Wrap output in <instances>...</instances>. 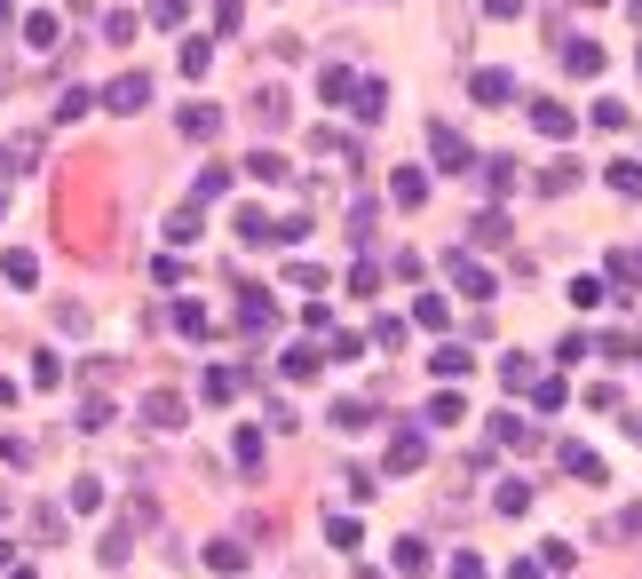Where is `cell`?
Wrapping results in <instances>:
<instances>
[{
    "instance_id": "cell-15",
    "label": "cell",
    "mask_w": 642,
    "mask_h": 579,
    "mask_svg": "<svg viewBox=\"0 0 642 579\" xmlns=\"http://www.w3.org/2000/svg\"><path fill=\"white\" fill-rule=\"evenodd\" d=\"M389 199H397V207H421V199H428V175H421V167H397Z\"/></svg>"
},
{
    "instance_id": "cell-16",
    "label": "cell",
    "mask_w": 642,
    "mask_h": 579,
    "mask_svg": "<svg viewBox=\"0 0 642 579\" xmlns=\"http://www.w3.org/2000/svg\"><path fill=\"white\" fill-rule=\"evenodd\" d=\"M254 119H262V127H286V119H294L286 88H262V96H254Z\"/></svg>"
},
{
    "instance_id": "cell-42",
    "label": "cell",
    "mask_w": 642,
    "mask_h": 579,
    "mask_svg": "<svg viewBox=\"0 0 642 579\" xmlns=\"http://www.w3.org/2000/svg\"><path fill=\"white\" fill-rule=\"evenodd\" d=\"M428 421H468V405H460V397L444 389V397H428Z\"/></svg>"
},
{
    "instance_id": "cell-4",
    "label": "cell",
    "mask_w": 642,
    "mask_h": 579,
    "mask_svg": "<svg viewBox=\"0 0 642 579\" xmlns=\"http://www.w3.org/2000/svg\"><path fill=\"white\" fill-rule=\"evenodd\" d=\"M143 429H183V397L175 389H151L143 397Z\"/></svg>"
},
{
    "instance_id": "cell-19",
    "label": "cell",
    "mask_w": 642,
    "mask_h": 579,
    "mask_svg": "<svg viewBox=\"0 0 642 579\" xmlns=\"http://www.w3.org/2000/svg\"><path fill=\"white\" fill-rule=\"evenodd\" d=\"M532 127L547 143H563V135H571V112H563V104H532Z\"/></svg>"
},
{
    "instance_id": "cell-37",
    "label": "cell",
    "mask_w": 642,
    "mask_h": 579,
    "mask_svg": "<svg viewBox=\"0 0 642 579\" xmlns=\"http://www.w3.org/2000/svg\"><path fill=\"white\" fill-rule=\"evenodd\" d=\"M539 564H547V572H571V564H579V548H571V540H547V548H539Z\"/></svg>"
},
{
    "instance_id": "cell-34",
    "label": "cell",
    "mask_w": 642,
    "mask_h": 579,
    "mask_svg": "<svg viewBox=\"0 0 642 579\" xmlns=\"http://www.w3.org/2000/svg\"><path fill=\"white\" fill-rule=\"evenodd\" d=\"M207 64H214V40H183V72L207 80Z\"/></svg>"
},
{
    "instance_id": "cell-48",
    "label": "cell",
    "mask_w": 642,
    "mask_h": 579,
    "mask_svg": "<svg viewBox=\"0 0 642 579\" xmlns=\"http://www.w3.org/2000/svg\"><path fill=\"white\" fill-rule=\"evenodd\" d=\"M484 16H524V0H484Z\"/></svg>"
},
{
    "instance_id": "cell-52",
    "label": "cell",
    "mask_w": 642,
    "mask_h": 579,
    "mask_svg": "<svg viewBox=\"0 0 642 579\" xmlns=\"http://www.w3.org/2000/svg\"><path fill=\"white\" fill-rule=\"evenodd\" d=\"M635 16H642V0H635Z\"/></svg>"
},
{
    "instance_id": "cell-17",
    "label": "cell",
    "mask_w": 642,
    "mask_h": 579,
    "mask_svg": "<svg viewBox=\"0 0 642 579\" xmlns=\"http://www.w3.org/2000/svg\"><path fill=\"white\" fill-rule=\"evenodd\" d=\"M468 238H476V246H508V215H500V207H484V215L468 223Z\"/></svg>"
},
{
    "instance_id": "cell-26",
    "label": "cell",
    "mask_w": 642,
    "mask_h": 579,
    "mask_svg": "<svg viewBox=\"0 0 642 579\" xmlns=\"http://www.w3.org/2000/svg\"><path fill=\"white\" fill-rule=\"evenodd\" d=\"M32 540H40V548H56V540H64V516H56V508H48V500H40V508H32Z\"/></svg>"
},
{
    "instance_id": "cell-11",
    "label": "cell",
    "mask_w": 642,
    "mask_h": 579,
    "mask_svg": "<svg viewBox=\"0 0 642 579\" xmlns=\"http://www.w3.org/2000/svg\"><path fill=\"white\" fill-rule=\"evenodd\" d=\"M563 64H571L579 80H595V72H603V40H571V48H563Z\"/></svg>"
},
{
    "instance_id": "cell-49",
    "label": "cell",
    "mask_w": 642,
    "mask_h": 579,
    "mask_svg": "<svg viewBox=\"0 0 642 579\" xmlns=\"http://www.w3.org/2000/svg\"><path fill=\"white\" fill-rule=\"evenodd\" d=\"M0 88H8V56H0Z\"/></svg>"
},
{
    "instance_id": "cell-8",
    "label": "cell",
    "mask_w": 642,
    "mask_h": 579,
    "mask_svg": "<svg viewBox=\"0 0 642 579\" xmlns=\"http://www.w3.org/2000/svg\"><path fill=\"white\" fill-rule=\"evenodd\" d=\"M349 112H357V119H381V112H389V80H357Z\"/></svg>"
},
{
    "instance_id": "cell-45",
    "label": "cell",
    "mask_w": 642,
    "mask_h": 579,
    "mask_svg": "<svg viewBox=\"0 0 642 579\" xmlns=\"http://www.w3.org/2000/svg\"><path fill=\"white\" fill-rule=\"evenodd\" d=\"M452 579H492V572H484V556H468V548H460V556H452Z\"/></svg>"
},
{
    "instance_id": "cell-35",
    "label": "cell",
    "mask_w": 642,
    "mask_h": 579,
    "mask_svg": "<svg viewBox=\"0 0 642 579\" xmlns=\"http://www.w3.org/2000/svg\"><path fill=\"white\" fill-rule=\"evenodd\" d=\"M444 318H452V302H444V294H421V302H413V326H444Z\"/></svg>"
},
{
    "instance_id": "cell-7",
    "label": "cell",
    "mask_w": 642,
    "mask_h": 579,
    "mask_svg": "<svg viewBox=\"0 0 642 579\" xmlns=\"http://www.w3.org/2000/svg\"><path fill=\"white\" fill-rule=\"evenodd\" d=\"M0 270H8V286H40V254H32V246H8Z\"/></svg>"
},
{
    "instance_id": "cell-32",
    "label": "cell",
    "mask_w": 642,
    "mask_h": 579,
    "mask_svg": "<svg viewBox=\"0 0 642 579\" xmlns=\"http://www.w3.org/2000/svg\"><path fill=\"white\" fill-rule=\"evenodd\" d=\"M72 508L96 516V508H104V476H80V484H72Z\"/></svg>"
},
{
    "instance_id": "cell-13",
    "label": "cell",
    "mask_w": 642,
    "mask_h": 579,
    "mask_svg": "<svg viewBox=\"0 0 642 579\" xmlns=\"http://www.w3.org/2000/svg\"><path fill=\"white\" fill-rule=\"evenodd\" d=\"M476 175H484V191H492V199H508V191H516V159H476Z\"/></svg>"
},
{
    "instance_id": "cell-30",
    "label": "cell",
    "mask_w": 642,
    "mask_h": 579,
    "mask_svg": "<svg viewBox=\"0 0 642 579\" xmlns=\"http://www.w3.org/2000/svg\"><path fill=\"white\" fill-rule=\"evenodd\" d=\"M571 183H579V167H571V159H555V167H547V175H539V191H547V199H563V191H571Z\"/></svg>"
},
{
    "instance_id": "cell-41",
    "label": "cell",
    "mask_w": 642,
    "mask_h": 579,
    "mask_svg": "<svg viewBox=\"0 0 642 579\" xmlns=\"http://www.w3.org/2000/svg\"><path fill=\"white\" fill-rule=\"evenodd\" d=\"M32 381H40V389H56V381H64V357H48V349H40V357H32Z\"/></svg>"
},
{
    "instance_id": "cell-36",
    "label": "cell",
    "mask_w": 642,
    "mask_h": 579,
    "mask_svg": "<svg viewBox=\"0 0 642 579\" xmlns=\"http://www.w3.org/2000/svg\"><path fill=\"white\" fill-rule=\"evenodd\" d=\"M175 334H191V342H207V310H199V302H183V310H175Z\"/></svg>"
},
{
    "instance_id": "cell-12",
    "label": "cell",
    "mask_w": 642,
    "mask_h": 579,
    "mask_svg": "<svg viewBox=\"0 0 642 579\" xmlns=\"http://www.w3.org/2000/svg\"><path fill=\"white\" fill-rule=\"evenodd\" d=\"M468 96H476V104H508V96H516V80H508V72H476V80H468Z\"/></svg>"
},
{
    "instance_id": "cell-43",
    "label": "cell",
    "mask_w": 642,
    "mask_h": 579,
    "mask_svg": "<svg viewBox=\"0 0 642 579\" xmlns=\"http://www.w3.org/2000/svg\"><path fill=\"white\" fill-rule=\"evenodd\" d=\"M532 508V484H500V516H524Z\"/></svg>"
},
{
    "instance_id": "cell-20",
    "label": "cell",
    "mask_w": 642,
    "mask_h": 579,
    "mask_svg": "<svg viewBox=\"0 0 642 579\" xmlns=\"http://www.w3.org/2000/svg\"><path fill=\"white\" fill-rule=\"evenodd\" d=\"M183 135H191V143L222 135V112H214V104H191V112H183Z\"/></svg>"
},
{
    "instance_id": "cell-33",
    "label": "cell",
    "mask_w": 642,
    "mask_h": 579,
    "mask_svg": "<svg viewBox=\"0 0 642 579\" xmlns=\"http://www.w3.org/2000/svg\"><path fill=\"white\" fill-rule=\"evenodd\" d=\"M325 540H333V548H341V556H349V548H357V540H365V532H357V516H341V508H333V524H325Z\"/></svg>"
},
{
    "instance_id": "cell-47",
    "label": "cell",
    "mask_w": 642,
    "mask_h": 579,
    "mask_svg": "<svg viewBox=\"0 0 642 579\" xmlns=\"http://www.w3.org/2000/svg\"><path fill=\"white\" fill-rule=\"evenodd\" d=\"M151 24H183V0H151Z\"/></svg>"
},
{
    "instance_id": "cell-39",
    "label": "cell",
    "mask_w": 642,
    "mask_h": 579,
    "mask_svg": "<svg viewBox=\"0 0 642 579\" xmlns=\"http://www.w3.org/2000/svg\"><path fill=\"white\" fill-rule=\"evenodd\" d=\"M207 231V223H199V207H183V215H175V223H167V238H175V246H191V238Z\"/></svg>"
},
{
    "instance_id": "cell-18",
    "label": "cell",
    "mask_w": 642,
    "mask_h": 579,
    "mask_svg": "<svg viewBox=\"0 0 642 579\" xmlns=\"http://www.w3.org/2000/svg\"><path fill=\"white\" fill-rule=\"evenodd\" d=\"M207 572H246V548H238V540H207Z\"/></svg>"
},
{
    "instance_id": "cell-14",
    "label": "cell",
    "mask_w": 642,
    "mask_h": 579,
    "mask_svg": "<svg viewBox=\"0 0 642 579\" xmlns=\"http://www.w3.org/2000/svg\"><path fill=\"white\" fill-rule=\"evenodd\" d=\"M318 88H325V104H349V96H357V72H349V64H325Z\"/></svg>"
},
{
    "instance_id": "cell-31",
    "label": "cell",
    "mask_w": 642,
    "mask_h": 579,
    "mask_svg": "<svg viewBox=\"0 0 642 579\" xmlns=\"http://www.w3.org/2000/svg\"><path fill=\"white\" fill-rule=\"evenodd\" d=\"M571 302H579V310H595V302H611V286L587 270V278H571Z\"/></svg>"
},
{
    "instance_id": "cell-6",
    "label": "cell",
    "mask_w": 642,
    "mask_h": 579,
    "mask_svg": "<svg viewBox=\"0 0 642 579\" xmlns=\"http://www.w3.org/2000/svg\"><path fill=\"white\" fill-rule=\"evenodd\" d=\"M16 40H24V48H32V56H48V48H56V16H48V8H32V16H24V32H16Z\"/></svg>"
},
{
    "instance_id": "cell-1",
    "label": "cell",
    "mask_w": 642,
    "mask_h": 579,
    "mask_svg": "<svg viewBox=\"0 0 642 579\" xmlns=\"http://www.w3.org/2000/svg\"><path fill=\"white\" fill-rule=\"evenodd\" d=\"M444 270H452V286H460V294H468V302H492V294H500V286H492V270H484V262H476V254H468V246H460V254H452V262H444Z\"/></svg>"
},
{
    "instance_id": "cell-3",
    "label": "cell",
    "mask_w": 642,
    "mask_h": 579,
    "mask_svg": "<svg viewBox=\"0 0 642 579\" xmlns=\"http://www.w3.org/2000/svg\"><path fill=\"white\" fill-rule=\"evenodd\" d=\"M96 104H111V112H143V104H151V72H119Z\"/></svg>"
},
{
    "instance_id": "cell-28",
    "label": "cell",
    "mask_w": 642,
    "mask_h": 579,
    "mask_svg": "<svg viewBox=\"0 0 642 579\" xmlns=\"http://www.w3.org/2000/svg\"><path fill=\"white\" fill-rule=\"evenodd\" d=\"M318 365H325V349H310V342H294V349H286V373H294V381H310Z\"/></svg>"
},
{
    "instance_id": "cell-38",
    "label": "cell",
    "mask_w": 642,
    "mask_h": 579,
    "mask_svg": "<svg viewBox=\"0 0 642 579\" xmlns=\"http://www.w3.org/2000/svg\"><path fill=\"white\" fill-rule=\"evenodd\" d=\"M230 453H238V468H262V429H238V445H230Z\"/></svg>"
},
{
    "instance_id": "cell-29",
    "label": "cell",
    "mask_w": 642,
    "mask_h": 579,
    "mask_svg": "<svg viewBox=\"0 0 642 579\" xmlns=\"http://www.w3.org/2000/svg\"><path fill=\"white\" fill-rule=\"evenodd\" d=\"M199 389H207V405H222V397H238V373H230V365H207Z\"/></svg>"
},
{
    "instance_id": "cell-40",
    "label": "cell",
    "mask_w": 642,
    "mask_h": 579,
    "mask_svg": "<svg viewBox=\"0 0 642 579\" xmlns=\"http://www.w3.org/2000/svg\"><path fill=\"white\" fill-rule=\"evenodd\" d=\"M80 429H88V437H96V429H111V397H88V405H80Z\"/></svg>"
},
{
    "instance_id": "cell-46",
    "label": "cell",
    "mask_w": 642,
    "mask_h": 579,
    "mask_svg": "<svg viewBox=\"0 0 642 579\" xmlns=\"http://www.w3.org/2000/svg\"><path fill=\"white\" fill-rule=\"evenodd\" d=\"M611 270H619V278H642V246H627V254H611Z\"/></svg>"
},
{
    "instance_id": "cell-5",
    "label": "cell",
    "mask_w": 642,
    "mask_h": 579,
    "mask_svg": "<svg viewBox=\"0 0 642 579\" xmlns=\"http://www.w3.org/2000/svg\"><path fill=\"white\" fill-rule=\"evenodd\" d=\"M421 461H428V437H421V429H397V445H389V468H397V476H413Z\"/></svg>"
},
{
    "instance_id": "cell-27",
    "label": "cell",
    "mask_w": 642,
    "mask_h": 579,
    "mask_svg": "<svg viewBox=\"0 0 642 579\" xmlns=\"http://www.w3.org/2000/svg\"><path fill=\"white\" fill-rule=\"evenodd\" d=\"M16 175H32V143H0V183H16Z\"/></svg>"
},
{
    "instance_id": "cell-22",
    "label": "cell",
    "mask_w": 642,
    "mask_h": 579,
    "mask_svg": "<svg viewBox=\"0 0 642 579\" xmlns=\"http://www.w3.org/2000/svg\"><path fill=\"white\" fill-rule=\"evenodd\" d=\"M238 238H246V246H270V238H278V223H270L262 207H246V215H238Z\"/></svg>"
},
{
    "instance_id": "cell-24",
    "label": "cell",
    "mask_w": 642,
    "mask_h": 579,
    "mask_svg": "<svg viewBox=\"0 0 642 579\" xmlns=\"http://www.w3.org/2000/svg\"><path fill=\"white\" fill-rule=\"evenodd\" d=\"M246 175H254V183H286V175H294V167H286V159H278V151H254V159H246Z\"/></svg>"
},
{
    "instance_id": "cell-21",
    "label": "cell",
    "mask_w": 642,
    "mask_h": 579,
    "mask_svg": "<svg viewBox=\"0 0 642 579\" xmlns=\"http://www.w3.org/2000/svg\"><path fill=\"white\" fill-rule=\"evenodd\" d=\"M428 365H436V381H460V373H468L476 357H468V349H460V342H444V349H436V357H428Z\"/></svg>"
},
{
    "instance_id": "cell-44",
    "label": "cell",
    "mask_w": 642,
    "mask_h": 579,
    "mask_svg": "<svg viewBox=\"0 0 642 579\" xmlns=\"http://www.w3.org/2000/svg\"><path fill=\"white\" fill-rule=\"evenodd\" d=\"M500 381H508V389H532V381H539L532 357H508V365H500Z\"/></svg>"
},
{
    "instance_id": "cell-50",
    "label": "cell",
    "mask_w": 642,
    "mask_h": 579,
    "mask_svg": "<svg viewBox=\"0 0 642 579\" xmlns=\"http://www.w3.org/2000/svg\"><path fill=\"white\" fill-rule=\"evenodd\" d=\"M8 8H16V0H0V16H8Z\"/></svg>"
},
{
    "instance_id": "cell-9",
    "label": "cell",
    "mask_w": 642,
    "mask_h": 579,
    "mask_svg": "<svg viewBox=\"0 0 642 579\" xmlns=\"http://www.w3.org/2000/svg\"><path fill=\"white\" fill-rule=\"evenodd\" d=\"M563 468L579 476V484H603L611 468H603V453H587V445H563Z\"/></svg>"
},
{
    "instance_id": "cell-2",
    "label": "cell",
    "mask_w": 642,
    "mask_h": 579,
    "mask_svg": "<svg viewBox=\"0 0 642 579\" xmlns=\"http://www.w3.org/2000/svg\"><path fill=\"white\" fill-rule=\"evenodd\" d=\"M428 151H436V167H444V175H468V167H476V159H468V143H460V127H444V119L428 127Z\"/></svg>"
},
{
    "instance_id": "cell-25",
    "label": "cell",
    "mask_w": 642,
    "mask_h": 579,
    "mask_svg": "<svg viewBox=\"0 0 642 579\" xmlns=\"http://www.w3.org/2000/svg\"><path fill=\"white\" fill-rule=\"evenodd\" d=\"M325 421H333V429H341V437H357V429H373V413H365V405H349V397H341V405H333V413H325Z\"/></svg>"
},
{
    "instance_id": "cell-23",
    "label": "cell",
    "mask_w": 642,
    "mask_h": 579,
    "mask_svg": "<svg viewBox=\"0 0 642 579\" xmlns=\"http://www.w3.org/2000/svg\"><path fill=\"white\" fill-rule=\"evenodd\" d=\"M611 191H619V199H642V159H611Z\"/></svg>"
},
{
    "instance_id": "cell-10",
    "label": "cell",
    "mask_w": 642,
    "mask_h": 579,
    "mask_svg": "<svg viewBox=\"0 0 642 579\" xmlns=\"http://www.w3.org/2000/svg\"><path fill=\"white\" fill-rule=\"evenodd\" d=\"M389 564H397V579H421L428 572V540H397V548H389Z\"/></svg>"
},
{
    "instance_id": "cell-51",
    "label": "cell",
    "mask_w": 642,
    "mask_h": 579,
    "mask_svg": "<svg viewBox=\"0 0 642 579\" xmlns=\"http://www.w3.org/2000/svg\"><path fill=\"white\" fill-rule=\"evenodd\" d=\"M8 579H32V572H8Z\"/></svg>"
}]
</instances>
